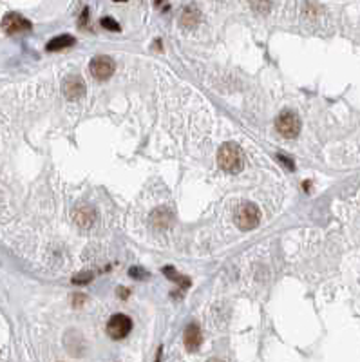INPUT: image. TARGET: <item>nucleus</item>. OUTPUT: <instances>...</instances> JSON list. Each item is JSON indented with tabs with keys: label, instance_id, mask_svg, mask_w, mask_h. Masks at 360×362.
Masks as SVG:
<instances>
[{
	"label": "nucleus",
	"instance_id": "obj_9",
	"mask_svg": "<svg viewBox=\"0 0 360 362\" xmlns=\"http://www.w3.org/2000/svg\"><path fill=\"white\" fill-rule=\"evenodd\" d=\"M73 44H75V36L60 35V36H56V38L49 40V44L45 45V49L47 51H60V49H65V47H71Z\"/></svg>",
	"mask_w": 360,
	"mask_h": 362
},
{
	"label": "nucleus",
	"instance_id": "obj_2",
	"mask_svg": "<svg viewBox=\"0 0 360 362\" xmlns=\"http://www.w3.org/2000/svg\"><path fill=\"white\" fill-rule=\"evenodd\" d=\"M235 225L241 230H252L255 229L261 221V210L255 207L254 203H243L241 207H237L234 214Z\"/></svg>",
	"mask_w": 360,
	"mask_h": 362
},
{
	"label": "nucleus",
	"instance_id": "obj_6",
	"mask_svg": "<svg viewBox=\"0 0 360 362\" xmlns=\"http://www.w3.org/2000/svg\"><path fill=\"white\" fill-rule=\"evenodd\" d=\"M2 31L7 33V35H16V33H22V31H29L31 29V22L27 18H24L18 13H7V15L2 18Z\"/></svg>",
	"mask_w": 360,
	"mask_h": 362
},
{
	"label": "nucleus",
	"instance_id": "obj_3",
	"mask_svg": "<svg viewBox=\"0 0 360 362\" xmlns=\"http://www.w3.org/2000/svg\"><path fill=\"white\" fill-rule=\"evenodd\" d=\"M275 127L279 130V134H282L284 138H295V136H299L300 130V120L295 113L286 111V113H280L277 116Z\"/></svg>",
	"mask_w": 360,
	"mask_h": 362
},
{
	"label": "nucleus",
	"instance_id": "obj_4",
	"mask_svg": "<svg viewBox=\"0 0 360 362\" xmlns=\"http://www.w3.org/2000/svg\"><path fill=\"white\" fill-rule=\"evenodd\" d=\"M130 330H132V321H130L127 315H123V313H116V315H112V317L109 319V323H107V333H109V337L114 339V341L125 339L130 333Z\"/></svg>",
	"mask_w": 360,
	"mask_h": 362
},
{
	"label": "nucleus",
	"instance_id": "obj_14",
	"mask_svg": "<svg viewBox=\"0 0 360 362\" xmlns=\"http://www.w3.org/2000/svg\"><path fill=\"white\" fill-rule=\"evenodd\" d=\"M90 279H92V273H90V272L76 273L75 277H73V283H75V284H85V283H89Z\"/></svg>",
	"mask_w": 360,
	"mask_h": 362
},
{
	"label": "nucleus",
	"instance_id": "obj_12",
	"mask_svg": "<svg viewBox=\"0 0 360 362\" xmlns=\"http://www.w3.org/2000/svg\"><path fill=\"white\" fill-rule=\"evenodd\" d=\"M163 272H165V275H167V277H169V279H172V281H176V283H180V284H181V288H183V286H185V288L190 286V279L181 277V275H176L174 268H163Z\"/></svg>",
	"mask_w": 360,
	"mask_h": 362
},
{
	"label": "nucleus",
	"instance_id": "obj_7",
	"mask_svg": "<svg viewBox=\"0 0 360 362\" xmlns=\"http://www.w3.org/2000/svg\"><path fill=\"white\" fill-rule=\"evenodd\" d=\"M62 91H64V96L71 102H76L85 95V82L82 76L78 75H71L64 80V85H62Z\"/></svg>",
	"mask_w": 360,
	"mask_h": 362
},
{
	"label": "nucleus",
	"instance_id": "obj_15",
	"mask_svg": "<svg viewBox=\"0 0 360 362\" xmlns=\"http://www.w3.org/2000/svg\"><path fill=\"white\" fill-rule=\"evenodd\" d=\"M279 159H280V161H282V163L286 165V167H288V169L293 170V163H291V161H290V159H288V158H286V156H279Z\"/></svg>",
	"mask_w": 360,
	"mask_h": 362
},
{
	"label": "nucleus",
	"instance_id": "obj_10",
	"mask_svg": "<svg viewBox=\"0 0 360 362\" xmlns=\"http://www.w3.org/2000/svg\"><path fill=\"white\" fill-rule=\"evenodd\" d=\"M75 219L80 227H90L92 221H94V212H92V209H89V207H82L80 210H76L75 212Z\"/></svg>",
	"mask_w": 360,
	"mask_h": 362
},
{
	"label": "nucleus",
	"instance_id": "obj_8",
	"mask_svg": "<svg viewBox=\"0 0 360 362\" xmlns=\"http://www.w3.org/2000/svg\"><path fill=\"white\" fill-rule=\"evenodd\" d=\"M183 341H185V346L188 352H195L197 348L201 346V330L197 324H190V326H186L185 330V335H183Z\"/></svg>",
	"mask_w": 360,
	"mask_h": 362
},
{
	"label": "nucleus",
	"instance_id": "obj_5",
	"mask_svg": "<svg viewBox=\"0 0 360 362\" xmlns=\"http://www.w3.org/2000/svg\"><path fill=\"white\" fill-rule=\"evenodd\" d=\"M116 65L114 60H110L109 56H96V58L90 60L89 64V71L90 75L94 76L96 80H107L112 76Z\"/></svg>",
	"mask_w": 360,
	"mask_h": 362
},
{
	"label": "nucleus",
	"instance_id": "obj_1",
	"mask_svg": "<svg viewBox=\"0 0 360 362\" xmlns=\"http://www.w3.org/2000/svg\"><path fill=\"white\" fill-rule=\"evenodd\" d=\"M217 161H219V167L226 172H239L243 169V150H241L239 145L235 143H225L219 149L217 154Z\"/></svg>",
	"mask_w": 360,
	"mask_h": 362
},
{
	"label": "nucleus",
	"instance_id": "obj_13",
	"mask_svg": "<svg viewBox=\"0 0 360 362\" xmlns=\"http://www.w3.org/2000/svg\"><path fill=\"white\" fill-rule=\"evenodd\" d=\"M100 24L105 27V29L109 31H120V25H118V22H116L114 18H110V16H103V18L100 20Z\"/></svg>",
	"mask_w": 360,
	"mask_h": 362
},
{
	"label": "nucleus",
	"instance_id": "obj_11",
	"mask_svg": "<svg viewBox=\"0 0 360 362\" xmlns=\"http://www.w3.org/2000/svg\"><path fill=\"white\" fill-rule=\"evenodd\" d=\"M199 22V11L194 9V7H188V9L183 13L181 16V25H185V27H195V24Z\"/></svg>",
	"mask_w": 360,
	"mask_h": 362
}]
</instances>
